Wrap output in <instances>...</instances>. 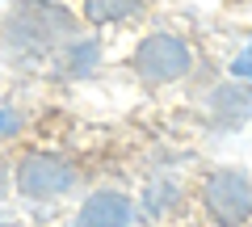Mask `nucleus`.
<instances>
[{"mask_svg":"<svg viewBox=\"0 0 252 227\" xmlns=\"http://www.w3.org/2000/svg\"><path fill=\"white\" fill-rule=\"evenodd\" d=\"M80 13H67L55 0H17L0 21V51L17 64L55 59L63 42L76 38Z\"/></svg>","mask_w":252,"mask_h":227,"instance_id":"1","label":"nucleus"},{"mask_svg":"<svg viewBox=\"0 0 252 227\" xmlns=\"http://www.w3.org/2000/svg\"><path fill=\"white\" fill-rule=\"evenodd\" d=\"M198 215L206 227H248L252 223V177L235 164H219L198 177Z\"/></svg>","mask_w":252,"mask_h":227,"instance_id":"2","label":"nucleus"},{"mask_svg":"<svg viewBox=\"0 0 252 227\" xmlns=\"http://www.w3.org/2000/svg\"><path fill=\"white\" fill-rule=\"evenodd\" d=\"M198 64V55H193V42L172 30H152L135 42V51L126 55V67L139 76L143 84L152 89H164V84H181Z\"/></svg>","mask_w":252,"mask_h":227,"instance_id":"3","label":"nucleus"},{"mask_svg":"<svg viewBox=\"0 0 252 227\" xmlns=\"http://www.w3.org/2000/svg\"><path fill=\"white\" fill-rule=\"evenodd\" d=\"M13 185H17V194H26L34 202H59L80 185V168L59 152L26 147L13 164Z\"/></svg>","mask_w":252,"mask_h":227,"instance_id":"4","label":"nucleus"},{"mask_svg":"<svg viewBox=\"0 0 252 227\" xmlns=\"http://www.w3.org/2000/svg\"><path fill=\"white\" fill-rule=\"evenodd\" d=\"M206 114L219 130H235L252 118V84L244 80H219L206 93Z\"/></svg>","mask_w":252,"mask_h":227,"instance_id":"5","label":"nucleus"},{"mask_svg":"<svg viewBox=\"0 0 252 227\" xmlns=\"http://www.w3.org/2000/svg\"><path fill=\"white\" fill-rule=\"evenodd\" d=\"M135 202L122 190H93L76 210V227H135Z\"/></svg>","mask_w":252,"mask_h":227,"instance_id":"6","label":"nucleus"},{"mask_svg":"<svg viewBox=\"0 0 252 227\" xmlns=\"http://www.w3.org/2000/svg\"><path fill=\"white\" fill-rule=\"evenodd\" d=\"M152 0H80V21L93 30H126L143 21Z\"/></svg>","mask_w":252,"mask_h":227,"instance_id":"7","label":"nucleus"},{"mask_svg":"<svg viewBox=\"0 0 252 227\" xmlns=\"http://www.w3.org/2000/svg\"><path fill=\"white\" fill-rule=\"evenodd\" d=\"M51 67L63 80H89L101 67V42H93V38H72V42L59 46V55L51 59Z\"/></svg>","mask_w":252,"mask_h":227,"instance_id":"8","label":"nucleus"},{"mask_svg":"<svg viewBox=\"0 0 252 227\" xmlns=\"http://www.w3.org/2000/svg\"><path fill=\"white\" fill-rule=\"evenodd\" d=\"M177 202H181V185L172 181V177H152V181H147V190H143V215L147 219L172 215Z\"/></svg>","mask_w":252,"mask_h":227,"instance_id":"9","label":"nucleus"},{"mask_svg":"<svg viewBox=\"0 0 252 227\" xmlns=\"http://www.w3.org/2000/svg\"><path fill=\"white\" fill-rule=\"evenodd\" d=\"M231 76H235V80H244V84H252V42L231 59Z\"/></svg>","mask_w":252,"mask_h":227,"instance_id":"10","label":"nucleus"},{"mask_svg":"<svg viewBox=\"0 0 252 227\" xmlns=\"http://www.w3.org/2000/svg\"><path fill=\"white\" fill-rule=\"evenodd\" d=\"M17 127H21V118L13 114V109L0 105V135H17Z\"/></svg>","mask_w":252,"mask_h":227,"instance_id":"11","label":"nucleus"}]
</instances>
